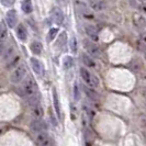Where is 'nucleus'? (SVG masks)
<instances>
[{
    "mask_svg": "<svg viewBox=\"0 0 146 146\" xmlns=\"http://www.w3.org/2000/svg\"><path fill=\"white\" fill-rule=\"evenodd\" d=\"M30 50L33 54L40 55V54H42V51H43V45L38 41H33L32 43L30 44Z\"/></svg>",
    "mask_w": 146,
    "mask_h": 146,
    "instance_id": "nucleus-13",
    "label": "nucleus"
},
{
    "mask_svg": "<svg viewBox=\"0 0 146 146\" xmlns=\"http://www.w3.org/2000/svg\"><path fill=\"white\" fill-rule=\"evenodd\" d=\"M66 41H67V33L66 32H62L60 35L58 36V38H57V41H56V45L58 47H63V46H65Z\"/></svg>",
    "mask_w": 146,
    "mask_h": 146,
    "instance_id": "nucleus-20",
    "label": "nucleus"
},
{
    "mask_svg": "<svg viewBox=\"0 0 146 146\" xmlns=\"http://www.w3.org/2000/svg\"><path fill=\"white\" fill-rule=\"evenodd\" d=\"M21 90L23 92V95L25 96L27 98L32 99V98H35V96L37 94V86L36 82L34 81V79L32 77H28L25 80L23 81L22 84Z\"/></svg>",
    "mask_w": 146,
    "mask_h": 146,
    "instance_id": "nucleus-1",
    "label": "nucleus"
},
{
    "mask_svg": "<svg viewBox=\"0 0 146 146\" xmlns=\"http://www.w3.org/2000/svg\"><path fill=\"white\" fill-rule=\"evenodd\" d=\"M36 143L38 146H54V143L51 139V137L44 132L37 133Z\"/></svg>",
    "mask_w": 146,
    "mask_h": 146,
    "instance_id": "nucleus-5",
    "label": "nucleus"
},
{
    "mask_svg": "<svg viewBox=\"0 0 146 146\" xmlns=\"http://www.w3.org/2000/svg\"><path fill=\"white\" fill-rule=\"evenodd\" d=\"M141 42L146 46V33H144V34L142 35V37H141Z\"/></svg>",
    "mask_w": 146,
    "mask_h": 146,
    "instance_id": "nucleus-28",
    "label": "nucleus"
},
{
    "mask_svg": "<svg viewBox=\"0 0 146 146\" xmlns=\"http://www.w3.org/2000/svg\"><path fill=\"white\" fill-rule=\"evenodd\" d=\"M31 112H32V115L33 117H35V120H41L42 117H43V108L41 107V104L40 103H35V104H33L32 106V110H31Z\"/></svg>",
    "mask_w": 146,
    "mask_h": 146,
    "instance_id": "nucleus-10",
    "label": "nucleus"
},
{
    "mask_svg": "<svg viewBox=\"0 0 146 146\" xmlns=\"http://www.w3.org/2000/svg\"><path fill=\"white\" fill-rule=\"evenodd\" d=\"M86 33H87L88 37H90V41H94V42L99 41V34H98V31L95 27L86 25Z\"/></svg>",
    "mask_w": 146,
    "mask_h": 146,
    "instance_id": "nucleus-9",
    "label": "nucleus"
},
{
    "mask_svg": "<svg viewBox=\"0 0 146 146\" xmlns=\"http://www.w3.org/2000/svg\"><path fill=\"white\" fill-rule=\"evenodd\" d=\"M104 3L102 1H97V0H94L90 2V8L94 10V11H101L104 9Z\"/></svg>",
    "mask_w": 146,
    "mask_h": 146,
    "instance_id": "nucleus-18",
    "label": "nucleus"
},
{
    "mask_svg": "<svg viewBox=\"0 0 146 146\" xmlns=\"http://www.w3.org/2000/svg\"><path fill=\"white\" fill-rule=\"evenodd\" d=\"M139 10H141L142 12H144V13L146 15V3H143V5L139 7Z\"/></svg>",
    "mask_w": 146,
    "mask_h": 146,
    "instance_id": "nucleus-29",
    "label": "nucleus"
},
{
    "mask_svg": "<svg viewBox=\"0 0 146 146\" xmlns=\"http://www.w3.org/2000/svg\"><path fill=\"white\" fill-rule=\"evenodd\" d=\"M27 75V68L24 65H19L15 68V70L10 75V80L13 84H19L23 80V78Z\"/></svg>",
    "mask_w": 146,
    "mask_h": 146,
    "instance_id": "nucleus-3",
    "label": "nucleus"
},
{
    "mask_svg": "<svg viewBox=\"0 0 146 146\" xmlns=\"http://www.w3.org/2000/svg\"><path fill=\"white\" fill-rule=\"evenodd\" d=\"M21 8H22V11H23L24 13H27V15H29V13H31V12L33 11V6H32L31 0H24V1L22 2Z\"/></svg>",
    "mask_w": 146,
    "mask_h": 146,
    "instance_id": "nucleus-16",
    "label": "nucleus"
},
{
    "mask_svg": "<svg viewBox=\"0 0 146 146\" xmlns=\"http://www.w3.org/2000/svg\"><path fill=\"white\" fill-rule=\"evenodd\" d=\"M19 59H20L19 55H15L13 58H11L10 60H9V62H8L7 67H8V68H11V67H13V66H17L18 62H19Z\"/></svg>",
    "mask_w": 146,
    "mask_h": 146,
    "instance_id": "nucleus-26",
    "label": "nucleus"
},
{
    "mask_svg": "<svg viewBox=\"0 0 146 146\" xmlns=\"http://www.w3.org/2000/svg\"><path fill=\"white\" fill-rule=\"evenodd\" d=\"M0 2L6 7H11L15 5V0H0Z\"/></svg>",
    "mask_w": 146,
    "mask_h": 146,
    "instance_id": "nucleus-27",
    "label": "nucleus"
},
{
    "mask_svg": "<svg viewBox=\"0 0 146 146\" xmlns=\"http://www.w3.org/2000/svg\"><path fill=\"white\" fill-rule=\"evenodd\" d=\"M139 2H142V3H146V0H137Z\"/></svg>",
    "mask_w": 146,
    "mask_h": 146,
    "instance_id": "nucleus-32",
    "label": "nucleus"
},
{
    "mask_svg": "<svg viewBox=\"0 0 146 146\" xmlns=\"http://www.w3.org/2000/svg\"><path fill=\"white\" fill-rule=\"evenodd\" d=\"M53 102H54V108H55V111H56V114L60 119L62 117V112H60V104H59L58 95H57L56 89H53Z\"/></svg>",
    "mask_w": 146,
    "mask_h": 146,
    "instance_id": "nucleus-12",
    "label": "nucleus"
},
{
    "mask_svg": "<svg viewBox=\"0 0 146 146\" xmlns=\"http://www.w3.org/2000/svg\"><path fill=\"white\" fill-rule=\"evenodd\" d=\"M74 98L76 101H78L80 99V91H79V87H78L77 82H75V85H74Z\"/></svg>",
    "mask_w": 146,
    "mask_h": 146,
    "instance_id": "nucleus-25",
    "label": "nucleus"
},
{
    "mask_svg": "<svg viewBox=\"0 0 146 146\" xmlns=\"http://www.w3.org/2000/svg\"><path fill=\"white\" fill-rule=\"evenodd\" d=\"M133 19H134V24H135L136 28L143 29V28H145L146 27V21H145V19H144L143 15H139V13H135L134 17H133Z\"/></svg>",
    "mask_w": 146,
    "mask_h": 146,
    "instance_id": "nucleus-14",
    "label": "nucleus"
},
{
    "mask_svg": "<svg viewBox=\"0 0 146 146\" xmlns=\"http://www.w3.org/2000/svg\"><path fill=\"white\" fill-rule=\"evenodd\" d=\"M81 60H82V63L86 66H88V67H91V68L96 67V63L94 62V59L91 58L89 55H87V54H82V55H81Z\"/></svg>",
    "mask_w": 146,
    "mask_h": 146,
    "instance_id": "nucleus-17",
    "label": "nucleus"
},
{
    "mask_svg": "<svg viewBox=\"0 0 146 146\" xmlns=\"http://www.w3.org/2000/svg\"><path fill=\"white\" fill-rule=\"evenodd\" d=\"M91 1H94V0H91Z\"/></svg>",
    "mask_w": 146,
    "mask_h": 146,
    "instance_id": "nucleus-34",
    "label": "nucleus"
},
{
    "mask_svg": "<svg viewBox=\"0 0 146 146\" xmlns=\"http://www.w3.org/2000/svg\"><path fill=\"white\" fill-rule=\"evenodd\" d=\"M57 33H58V29L57 28H52V29H50L48 33H47V42H52L56 37Z\"/></svg>",
    "mask_w": 146,
    "mask_h": 146,
    "instance_id": "nucleus-22",
    "label": "nucleus"
},
{
    "mask_svg": "<svg viewBox=\"0 0 146 146\" xmlns=\"http://www.w3.org/2000/svg\"><path fill=\"white\" fill-rule=\"evenodd\" d=\"M69 47H70V51L72 53H76L77 52V40L75 36H72L70 38V42H69Z\"/></svg>",
    "mask_w": 146,
    "mask_h": 146,
    "instance_id": "nucleus-24",
    "label": "nucleus"
},
{
    "mask_svg": "<svg viewBox=\"0 0 146 146\" xmlns=\"http://www.w3.org/2000/svg\"><path fill=\"white\" fill-rule=\"evenodd\" d=\"M63 66H64V68L65 69H69V68H72L74 66V59L73 57H70V56H66L64 60H63Z\"/></svg>",
    "mask_w": 146,
    "mask_h": 146,
    "instance_id": "nucleus-21",
    "label": "nucleus"
},
{
    "mask_svg": "<svg viewBox=\"0 0 146 146\" xmlns=\"http://www.w3.org/2000/svg\"><path fill=\"white\" fill-rule=\"evenodd\" d=\"M52 19L58 25H60L64 22V13L58 7L53 8V10H52Z\"/></svg>",
    "mask_w": 146,
    "mask_h": 146,
    "instance_id": "nucleus-8",
    "label": "nucleus"
},
{
    "mask_svg": "<svg viewBox=\"0 0 146 146\" xmlns=\"http://www.w3.org/2000/svg\"><path fill=\"white\" fill-rule=\"evenodd\" d=\"M6 21H7L8 27L10 29L15 28V24H17V21H18V15H17V11L15 9H11L9 10L6 15Z\"/></svg>",
    "mask_w": 146,
    "mask_h": 146,
    "instance_id": "nucleus-7",
    "label": "nucleus"
},
{
    "mask_svg": "<svg viewBox=\"0 0 146 146\" xmlns=\"http://www.w3.org/2000/svg\"><path fill=\"white\" fill-rule=\"evenodd\" d=\"M80 76L82 80L85 81L90 88H97L99 86V79L94 74H91L88 69L84 68V67L80 68Z\"/></svg>",
    "mask_w": 146,
    "mask_h": 146,
    "instance_id": "nucleus-2",
    "label": "nucleus"
},
{
    "mask_svg": "<svg viewBox=\"0 0 146 146\" xmlns=\"http://www.w3.org/2000/svg\"><path fill=\"white\" fill-rule=\"evenodd\" d=\"M8 36V30L7 27L3 22L0 23V42H3Z\"/></svg>",
    "mask_w": 146,
    "mask_h": 146,
    "instance_id": "nucleus-19",
    "label": "nucleus"
},
{
    "mask_svg": "<svg viewBox=\"0 0 146 146\" xmlns=\"http://www.w3.org/2000/svg\"><path fill=\"white\" fill-rule=\"evenodd\" d=\"M30 63H31V66H32V69L33 72L38 75V76H43L44 75V66L42 64L41 60H38L35 57H32L30 59Z\"/></svg>",
    "mask_w": 146,
    "mask_h": 146,
    "instance_id": "nucleus-6",
    "label": "nucleus"
},
{
    "mask_svg": "<svg viewBox=\"0 0 146 146\" xmlns=\"http://www.w3.org/2000/svg\"><path fill=\"white\" fill-rule=\"evenodd\" d=\"M45 127H46V125L42 120H34L31 123V130L33 132H36V133L43 132L45 130Z\"/></svg>",
    "mask_w": 146,
    "mask_h": 146,
    "instance_id": "nucleus-11",
    "label": "nucleus"
},
{
    "mask_svg": "<svg viewBox=\"0 0 146 146\" xmlns=\"http://www.w3.org/2000/svg\"><path fill=\"white\" fill-rule=\"evenodd\" d=\"M142 94H143L144 97H146V86L144 87V89H143V92H142Z\"/></svg>",
    "mask_w": 146,
    "mask_h": 146,
    "instance_id": "nucleus-31",
    "label": "nucleus"
},
{
    "mask_svg": "<svg viewBox=\"0 0 146 146\" xmlns=\"http://www.w3.org/2000/svg\"><path fill=\"white\" fill-rule=\"evenodd\" d=\"M17 35L23 42L27 41V38H28V31L24 28L23 24H19L18 25V28H17Z\"/></svg>",
    "mask_w": 146,
    "mask_h": 146,
    "instance_id": "nucleus-15",
    "label": "nucleus"
},
{
    "mask_svg": "<svg viewBox=\"0 0 146 146\" xmlns=\"http://www.w3.org/2000/svg\"><path fill=\"white\" fill-rule=\"evenodd\" d=\"M145 52H146V46H145Z\"/></svg>",
    "mask_w": 146,
    "mask_h": 146,
    "instance_id": "nucleus-33",
    "label": "nucleus"
},
{
    "mask_svg": "<svg viewBox=\"0 0 146 146\" xmlns=\"http://www.w3.org/2000/svg\"><path fill=\"white\" fill-rule=\"evenodd\" d=\"M84 90H85V92H86V95L88 96L89 99H91V100H97L98 99V95L96 94L94 90H91L90 88L84 87Z\"/></svg>",
    "mask_w": 146,
    "mask_h": 146,
    "instance_id": "nucleus-23",
    "label": "nucleus"
},
{
    "mask_svg": "<svg viewBox=\"0 0 146 146\" xmlns=\"http://www.w3.org/2000/svg\"><path fill=\"white\" fill-rule=\"evenodd\" d=\"M82 43H84V47H85V50L87 51V53L89 55H91L90 57L99 58V57L101 56L100 48H99L92 41H90V40H84Z\"/></svg>",
    "mask_w": 146,
    "mask_h": 146,
    "instance_id": "nucleus-4",
    "label": "nucleus"
},
{
    "mask_svg": "<svg viewBox=\"0 0 146 146\" xmlns=\"http://www.w3.org/2000/svg\"><path fill=\"white\" fill-rule=\"evenodd\" d=\"M142 126H143V129H146V117L142 119Z\"/></svg>",
    "mask_w": 146,
    "mask_h": 146,
    "instance_id": "nucleus-30",
    "label": "nucleus"
}]
</instances>
